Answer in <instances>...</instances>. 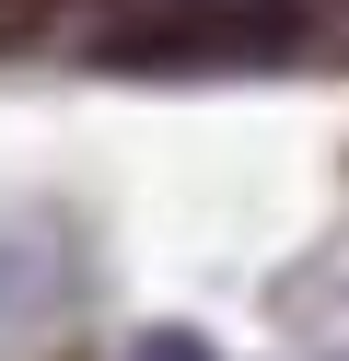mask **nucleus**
<instances>
[{
	"label": "nucleus",
	"mask_w": 349,
	"mask_h": 361,
	"mask_svg": "<svg viewBox=\"0 0 349 361\" xmlns=\"http://www.w3.org/2000/svg\"><path fill=\"white\" fill-rule=\"evenodd\" d=\"M93 71H140V82H186V71H291L326 59V12L302 0H116L82 24Z\"/></svg>",
	"instance_id": "nucleus-1"
},
{
	"label": "nucleus",
	"mask_w": 349,
	"mask_h": 361,
	"mask_svg": "<svg viewBox=\"0 0 349 361\" xmlns=\"http://www.w3.org/2000/svg\"><path fill=\"white\" fill-rule=\"evenodd\" d=\"M128 361H209V338H186V326H140Z\"/></svg>",
	"instance_id": "nucleus-2"
}]
</instances>
